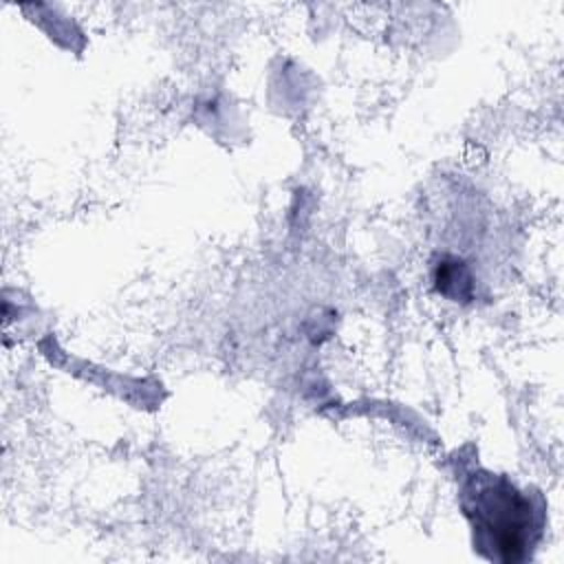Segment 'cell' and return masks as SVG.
Segmentation results:
<instances>
[{"label":"cell","instance_id":"6da1fadb","mask_svg":"<svg viewBox=\"0 0 564 564\" xmlns=\"http://www.w3.org/2000/svg\"><path fill=\"white\" fill-rule=\"evenodd\" d=\"M465 511L491 560L520 562L540 538L542 522L533 502L505 478L487 476L476 482L465 494Z\"/></svg>","mask_w":564,"mask_h":564},{"label":"cell","instance_id":"7a4b0ae2","mask_svg":"<svg viewBox=\"0 0 564 564\" xmlns=\"http://www.w3.org/2000/svg\"><path fill=\"white\" fill-rule=\"evenodd\" d=\"M436 286L443 295L452 297V300H463L469 297V289H471V280L469 273L463 269V264L454 262H443L436 267Z\"/></svg>","mask_w":564,"mask_h":564}]
</instances>
